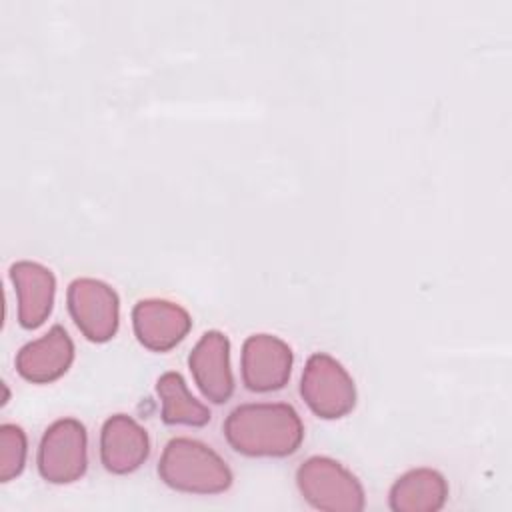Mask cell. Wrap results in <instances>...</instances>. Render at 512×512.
Masks as SVG:
<instances>
[{
    "label": "cell",
    "instance_id": "obj_12",
    "mask_svg": "<svg viewBox=\"0 0 512 512\" xmlns=\"http://www.w3.org/2000/svg\"><path fill=\"white\" fill-rule=\"evenodd\" d=\"M10 280L18 296V324L26 330H34L44 324L52 312L56 278L50 268L20 260L10 266Z\"/></svg>",
    "mask_w": 512,
    "mask_h": 512
},
{
    "label": "cell",
    "instance_id": "obj_10",
    "mask_svg": "<svg viewBox=\"0 0 512 512\" xmlns=\"http://www.w3.org/2000/svg\"><path fill=\"white\" fill-rule=\"evenodd\" d=\"M150 456L148 432L128 414L110 416L100 430V462L112 474H130Z\"/></svg>",
    "mask_w": 512,
    "mask_h": 512
},
{
    "label": "cell",
    "instance_id": "obj_1",
    "mask_svg": "<svg viewBox=\"0 0 512 512\" xmlns=\"http://www.w3.org/2000/svg\"><path fill=\"white\" fill-rule=\"evenodd\" d=\"M222 428L230 448L250 458H286L304 440L302 418L286 402L240 404Z\"/></svg>",
    "mask_w": 512,
    "mask_h": 512
},
{
    "label": "cell",
    "instance_id": "obj_6",
    "mask_svg": "<svg viewBox=\"0 0 512 512\" xmlns=\"http://www.w3.org/2000/svg\"><path fill=\"white\" fill-rule=\"evenodd\" d=\"M68 312L78 330L96 344L116 336L120 324V300L116 290L96 278H76L66 292Z\"/></svg>",
    "mask_w": 512,
    "mask_h": 512
},
{
    "label": "cell",
    "instance_id": "obj_5",
    "mask_svg": "<svg viewBox=\"0 0 512 512\" xmlns=\"http://www.w3.org/2000/svg\"><path fill=\"white\" fill-rule=\"evenodd\" d=\"M38 472L50 484L80 480L88 468V434L80 420L60 418L52 422L38 446Z\"/></svg>",
    "mask_w": 512,
    "mask_h": 512
},
{
    "label": "cell",
    "instance_id": "obj_3",
    "mask_svg": "<svg viewBox=\"0 0 512 512\" xmlns=\"http://www.w3.org/2000/svg\"><path fill=\"white\" fill-rule=\"evenodd\" d=\"M302 498L324 512H360L366 496L360 480L340 462L328 456H310L296 470Z\"/></svg>",
    "mask_w": 512,
    "mask_h": 512
},
{
    "label": "cell",
    "instance_id": "obj_9",
    "mask_svg": "<svg viewBox=\"0 0 512 512\" xmlns=\"http://www.w3.org/2000/svg\"><path fill=\"white\" fill-rule=\"evenodd\" d=\"M188 366L202 396L212 404H224L234 394V376L230 368V340L220 330H208L200 336L188 356Z\"/></svg>",
    "mask_w": 512,
    "mask_h": 512
},
{
    "label": "cell",
    "instance_id": "obj_14",
    "mask_svg": "<svg viewBox=\"0 0 512 512\" xmlns=\"http://www.w3.org/2000/svg\"><path fill=\"white\" fill-rule=\"evenodd\" d=\"M156 394L162 402V412L160 418L168 426H194L202 428L210 422L212 414L208 406H204L200 400H196L188 386L186 380L182 378L180 372H164L156 380Z\"/></svg>",
    "mask_w": 512,
    "mask_h": 512
},
{
    "label": "cell",
    "instance_id": "obj_11",
    "mask_svg": "<svg viewBox=\"0 0 512 512\" xmlns=\"http://www.w3.org/2000/svg\"><path fill=\"white\" fill-rule=\"evenodd\" d=\"M74 362V342L56 324L38 340L24 344L16 354V372L32 384H50L64 376Z\"/></svg>",
    "mask_w": 512,
    "mask_h": 512
},
{
    "label": "cell",
    "instance_id": "obj_15",
    "mask_svg": "<svg viewBox=\"0 0 512 512\" xmlns=\"http://www.w3.org/2000/svg\"><path fill=\"white\" fill-rule=\"evenodd\" d=\"M28 440L18 424L0 426V482L20 476L26 464Z\"/></svg>",
    "mask_w": 512,
    "mask_h": 512
},
{
    "label": "cell",
    "instance_id": "obj_4",
    "mask_svg": "<svg viewBox=\"0 0 512 512\" xmlns=\"http://www.w3.org/2000/svg\"><path fill=\"white\" fill-rule=\"evenodd\" d=\"M300 396L324 420H338L356 406V386L348 370L330 354L316 352L306 360Z\"/></svg>",
    "mask_w": 512,
    "mask_h": 512
},
{
    "label": "cell",
    "instance_id": "obj_7",
    "mask_svg": "<svg viewBox=\"0 0 512 512\" xmlns=\"http://www.w3.org/2000/svg\"><path fill=\"white\" fill-rule=\"evenodd\" d=\"M292 362V348L284 340L272 334H252L242 344V382L258 394L282 390L290 380Z\"/></svg>",
    "mask_w": 512,
    "mask_h": 512
},
{
    "label": "cell",
    "instance_id": "obj_13",
    "mask_svg": "<svg viewBox=\"0 0 512 512\" xmlns=\"http://www.w3.org/2000/svg\"><path fill=\"white\" fill-rule=\"evenodd\" d=\"M448 500L446 478L432 468H414L402 474L390 488L394 512H438Z\"/></svg>",
    "mask_w": 512,
    "mask_h": 512
},
{
    "label": "cell",
    "instance_id": "obj_8",
    "mask_svg": "<svg viewBox=\"0 0 512 512\" xmlns=\"http://www.w3.org/2000/svg\"><path fill=\"white\" fill-rule=\"evenodd\" d=\"M132 328L144 348L168 352L188 336L192 318L188 310L176 302L146 298L138 300L132 308Z\"/></svg>",
    "mask_w": 512,
    "mask_h": 512
},
{
    "label": "cell",
    "instance_id": "obj_2",
    "mask_svg": "<svg viewBox=\"0 0 512 512\" xmlns=\"http://www.w3.org/2000/svg\"><path fill=\"white\" fill-rule=\"evenodd\" d=\"M160 480L186 494H222L232 486V470L204 442L178 436L168 440L158 462Z\"/></svg>",
    "mask_w": 512,
    "mask_h": 512
}]
</instances>
